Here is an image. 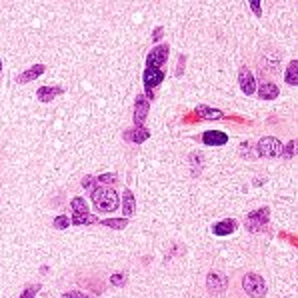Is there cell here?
Segmentation results:
<instances>
[{
    "label": "cell",
    "mask_w": 298,
    "mask_h": 298,
    "mask_svg": "<svg viewBox=\"0 0 298 298\" xmlns=\"http://www.w3.org/2000/svg\"><path fill=\"white\" fill-rule=\"evenodd\" d=\"M90 198H92L94 208L100 210V212H112V210H116V208L120 206L118 194H116L112 188H106V186H96V188L92 190Z\"/></svg>",
    "instance_id": "cell-1"
},
{
    "label": "cell",
    "mask_w": 298,
    "mask_h": 298,
    "mask_svg": "<svg viewBox=\"0 0 298 298\" xmlns=\"http://www.w3.org/2000/svg\"><path fill=\"white\" fill-rule=\"evenodd\" d=\"M242 288H244V292H246L248 296H252V298H262V296L266 294V282H264V278H262L260 274H254V272L244 274V278H242Z\"/></svg>",
    "instance_id": "cell-2"
},
{
    "label": "cell",
    "mask_w": 298,
    "mask_h": 298,
    "mask_svg": "<svg viewBox=\"0 0 298 298\" xmlns=\"http://www.w3.org/2000/svg\"><path fill=\"white\" fill-rule=\"evenodd\" d=\"M256 154L264 156V158H276V156L282 154V144L274 136H264L256 144Z\"/></svg>",
    "instance_id": "cell-3"
},
{
    "label": "cell",
    "mask_w": 298,
    "mask_h": 298,
    "mask_svg": "<svg viewBox=\"0 0 298 298\" xmlns=\"http://www.w3.org/2000/svg\"><path fill=\"white\" fill-rule=\"evenodd\" d=\"M268 220H270V208H266V206L258 208L246 216V228L250 232H260L268 224Z\"/></svg>",
    "instance_id": "cell-4"
},
{
    "label": "cell",
    "mask_w": 298,
    "mask_h": 298,
    "mask_svg": "<svg viewBox=\"0 0 298 298\" xmlns=\"http://www.w3.org/2000/svg\"><path fill=\"white\" fill-rule=\"evenodd\" d=\"M168 52H170L168 44H158L156 48H152L150 52H148V56H146V64H148L146 68H160V64L166 62Z\"/></svg>",
    "instance_id": "cell-5"
},
{
    "label": "cell",
    "mask_w": 298,
    "mask_h": 298,
    "mask_svg": "<svg viewBox=\"0 0 298 298\" xmlns=\"http://www.w3.org/2000/svg\"><path fill=\"white\" fill-rule=\"evenodd\" d=\"M206 288L212 296H218L226 290V276L222 272H208L206 276Z\"/></svg>",
    "instance_id": "cell-6"
},
{
    "label": "cell",
    "mask_w": 298,
    "mask_h": 298,
    "mask_svg": "<svg viewBox=\"0 0 298 298\" xmlns=\"http://www.w3.org/2000/svg\"><path fill=\"white\" fill-rule=\"evenodd\" d=\"M148 110H150V102L146 100V96L144 94L136 96V102H134V124L138 128L144 124V120L148 116Z\"/></svg>",
    "instance_id": "cell-7"
},
{
    "label": "cell",
    "mask_w": 298,
    "mask_h": 298,
    "mask_svg": "<svg viewBox=\"0 0 298 298\" xmlns=\"http://www.w3.org/2000/svg\"><path fill=\"white\" fill-rule=\"evenodd\" d=\"M238 84H240V90L244 92V94H254V90H256V80H254V74L246 68V66H242L240 68V72H238Z\"/></svg>",
    "instance_id": "cell-8"
},
{
    "label": "cell",
    "mask_w": 298,
    "mask_h": 298,
    "mask_svg": "<svg viewBox=\"0 0 298 298\" xmlns=\"http://www.w3.org/2000/svg\"><path fill=\"white\" fill-rule=\"evenodd\" d=\"M142 80H144V86L148 90H152L154 86H158L164 80V72L160 68H146L142 74Z\"/></svg>",
    "instance_id": "cell-9"
},
{
    "label": "cell",
    "mask_w": 298,
    "mask_h": 298,
    "mask_svg": "<svg viewBox=\"0 0 298 298\" xmlns=\"http://www.w3.org/2000/svg\"><path fill=\"white\" fill-rule=\"evenodd\" d=\"M236 226H238V222L234 218H224V220H220V222H216L212 226V232L216 236H228V234H232L236 230Z\"/></svg>",
    "instance_id": "cell-10"
},
{
    "label": "cell",
    "mask_w": 298,
    "mask_h": 298,
    "mask_svg": "<svg viewBox=\"0 0 298 298\" xmlns=\"http://www.w3.org/2000/svg\"><path fill=\"white\" fill-rule=\"evenodd\" d=\"M202 142L208 144V146H222V144L228 142V136L220 130H208V132L202 134Z\"/></svg>",
    "instance_id": "cell-11"
},
{
    "label": "cell",
    "mask_w": 298,
    "mask_h": 298,
    "mask_svg": "<svg viewBox=\"0 0 298 298\" xmlns=\"http://www.w3.org/2000/svg\"><path fill=\"white\" fill-rule=\"evenodd\" d=\"M44 70H46V66H44V64H34L32 68H28V70H24L22 74H18V78H16V80H18L20 84L30 82V80H36V78H38Z\"/></svg>",
    "instance_id": "cell-12"
},
{
    "label": "cell",
    "mask_w": 298,
    "mask_h": 298,
    "mask_svg": "<svg viewBox=\"0 0 298 298\" xmlns=\"http://www.w3.org/2000/svg\"><path fill=\"white\" fill-rule=\"evenodd\" d=\"M64 90L60 88V86H40L38 88V100L40 102H50L54 96H58V94H62Z\"/></svg>",
    "instance_id": "cell-13"
},
{
    "label": "cell",
    "mask_w": 298,
    "mask_h": 298,
    "mask_svg": "<svg viewBox=\"0 0 298 298\" xmlns=\"http://www.w3.org/2000/svg\"><path fill=\"white\" fill-rule=\"evenodd\" d=\"M196 116H198V118H204V120H220L224 114H222L218 108H210V106L200 104V106L196 108Z\"/></svg>",
    "instance_id": "cell-14"
},
{
    "label": "cell",
    "mask_w": 298,
    "mask_h": 298,
    "mask_svg": "<svg viewBox=\"0 0 298 298\" xmlns=\"http://www.w3.org/2000/svg\"><path fill=\"white\" fill-rule=\"evenodd\" d=\"M148 136H150V130H146V128H134V130H128L124 134V138L134 142V144H140V142L148 140Z\"/></svg>",
    "instance_id": "cell-15"
},
{
    "label": "cell",
    "mask_w": 298,
    "mask_h": 298,
    "mask_svg": "<svg viewBox=\"0 0 298 298\" xmlns=\"http://www.w3.org/2000/svg\"><path fill=\"white\" fill-rule=\"evenodd\" d=\"M134 208H136L134 194L130 190H124V194H122V212H124V216H132Z\"/></svg>",
    "instance_id": "cell-16"
},
{
    "label": "cell",
    "mask_w": 298,
    "mask_h": 298,
    "mask_svg": "<svg viewBox=\"0 0 298 298\" xmlns=\"http://www.w3.org/2000/svg\"><path fill=\"white\" fill-rule=\"evenodd\" d=\"M258 94H260V98L272 100V98H276V96H278V86H276V84H272V82H262V84H260V88H258Z\"/></svg>",
    "instance_id": "cell-17"
},
{
    "label": "cell",
    "mask_w": 298,
    "mask_h": 298,
    "mask_svg": "<svg viewBox=\"0 0 298 298\" xmlns=\"http://www.w3.org/2000/svg\"><path fill=\"white\" fill-rule=\"evenodd\" d=\"M286 82H288L290 86L298 84V60H292V62L288 64V70H286Z\"/></svg>",
    "instance_id": "cell-18"
},
{
    "label": "cell",
    "mask_w": 298,
    "mask_h": 298,
    "mask_svg": "<svg viewBox=\"0 0 298 298\" xmlns=\"http://www.w3.org/2000/svg\"><path fill=\"white\" fill-rule=\"evenodd\" d=\"M70 208H72V214H88V206L84 198H72Z\"/></svg>",
    "instance_id": "cell-19"
},
{
    "label": "cell",
    "mask_w": 298,
    "mask_h": 298,
    "mask_svg": "<svg viewBox=\"0 0 298 298\" xmlns=\"http://www.w3.org/2000/svg\"><path fill=\"white\" fill-rule=\"evenodd\" d=\"M98 218L92 214H72V224H96Z\"/></svg>",
    "instance_id": "cell-20"
},
{
    "label": "cell",
    "mask_w": 298,
    "mask_h": 298,
    "mask_svg": "<svg viewBox=\"0 0 298 298\" xmlns=\"http://www.w3.org/2000/svg\"><path fill=\"white\" fill-rule=\"evenodd\" d=\"M102 224L108 228H114V230H122V228H126L128 220L126 218H106V220H102Z\"/></svg>",
    "instance_id": "cell-21"
},
{
    "label": "cell",
    "mask_w": 298,
    "mask_h": 298,
    "mask_svg": "<svg viewBox=\"0 0 298 298\" xmlns=\"http://www.w3.org/2000/svg\"><path fill=\"white\" fill-rule=\"evenodd\" d=\"M38 290H40V284H32V286H28V288H24V292H22V294H20L18 298H34Z\"/></svg>",
    "instance_id": "cell-22"
},
{
    "label": "cell",
    "mask_w": 298,
    "mask_h": 298,
    "mask_svg": "<svg viewBox=\"0 0 298 298\" xmlns=\"http://www.w3.org/2000/svg\"><path fill=\"white\" fill-rule=\"evenodd\" d=\"M96 180H98L100 184H114V182H116V174H112V172H106V174H100Z\"/></svg>",
    "instance_id": "cell-23"
},
{
    "label": "cell",
    "mask_w": 298,
    "mask_h": 298,
    "mask_svg": "<svg viewBox=\"0 0 298 298\" xmlns=\"http://www.w3.org/2000/svg\"><path fill=\"white\" fill-rule=\"evenodd\" d=\"M68 224H70V218H66V216H56L54 218V228H58V230H64Z\"/></svg>",
    "instance_id": "cell-24"
},
{
    "label": "cell",
    "mask_w": 298,
    "mask_h": 298,
    "mask_svg": "<svg viewBox=\"0 0 298 298\" xmlns=\"http://www.w3.org/2000/svg\"><path fill=\"white\" fill-rule=\"evenodd\" d=\"M124 282H126V276L120 274V272H116V274L110 276V284H112V286H122Z\"/></svg>",
    "instance_id": "cell-25"
},
{
    "label": "cell",
    "mask_w": 298,
    "mask_h": 298,
    "mask_svg": "<svg viewBox=\"0 0 298 298\" xmlns=\"http://www.w3.org/2000/svg\"><path fill=\"white\" fill-rule=\"evenodd\" d=\"M294 148H296V142L290 140V142L286 144V148H282V154H284L286 158H292V156H294Z\"/></svg>",
    "instance_id": "cell-26"
},
{
    "label": "cell",
    "mask_w": 298,
    "mask_h": 298,
    "mask_svg": "<svg viewBox=\"0 0 298 298\" xmlns=\"http://www.w3.org/2000/svg\"><path fill=\"white\" fill-rule=\"evenodd\" d=\"M62 298H92V296H90V294H84V292H80V290H72V292H64Z\"/></svg>",
    "instance_id": "cell-27"
},
{
    "label": "cell",
    "mask_w": 298,
    "mask_h": 298,
    "mask_svg": "<svg viewBox=\"0 0 298 298\" xmlns=\"http://www.w3.org/2000/svg\"><path fill=\"white\" fill-rule=\"evenodd\" d=\"M82 186H84V188H88V190L92 192V190L96 188V178H92V176H86V178L82 180Z\"/></svg>",
    "instance_id": "cell-28"
},
{
    "label": "cell",
    "mask_w": 298,
    "mask_h": 298,
    "mask_svg": "<svg viewBox=\"0 0 298 298\" xmlns=\"http://www.w3.org/2000/svg\"><path fill=\"white\" fill-rule=\"evenodd\" d=\"M240 154H242V156H254V152H252V146H250L248 142H244V144L240 146Z\"/></svg>",
    "instance_id": "cell-29"
},
{
    "label": "cell",
    "mask_w": 298,
    "mask_h": 298,
    "mask_svg": "<svg viewBox=\"0 0 298 298\" xmlns=\"http://www.w3.org/2000/svg\"><path fill=\"white\" fill-rule=\"evenodd\" d=\"M162 34H164V28H162V26H158V28L154 30V34H152V40H154V42H156V40H160V38H162Z\"/></svg>",
    "instance_id": "cell-30"
},
{
    "label": "cell",
    "mask_w": 298,
    "mask_h": 298,
    "mask_svg": "<svg viewBox=\"0 0 298 298\" xmlns=\"http://www.w3.org/2000/svg\"><path fill=\"white\" fill-rule=\"evenodd\" d=\"M250 8L256 12V16H260V14H262V10H260V4H258V2H250Z\"/></svg>",
    "instance_id": "cell-31"
},
{
    "label": "cell",
    "mask_w": 298,
    "mask_h": 298,
    "mask_svg": "<svg viewBox=\"0 0 298 298\" xmlns=\"http://www.w3.org/2000/svg\"><path fill=\"white\" fill-rule=\"evenodd\" d=\"M0 70H2V62H0Z\"/></svg>",
    "instance_id": "cell-32"
}]
</instances>
